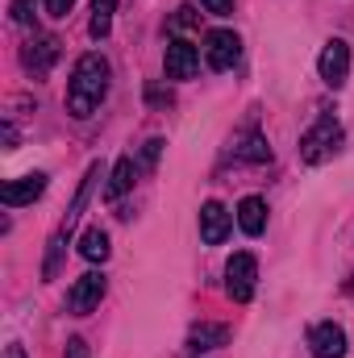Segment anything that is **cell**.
<instances>
[{
	"label": "cell",
	"mask_w": 354,
	"mask_h": 358,
	"mask_svg": "<svg viewBox=\"0 0 354 358\" xmlns=\"http://www.w3.org/2000/svg\"><path fill=\"white\" fill-rule=\"evenodd\" d=\"M104 92H108V63L100 55H84L71 71V84H67V113L92 117V108L104 100Z\"/></svg>",
	"instance_id": "6da1fadb"
},
{
	"label": "cell",
	"mask_w": 354,
	"mask_h": 358,
	"mask_svg": "<svg viewBox=\"0 0 354 358\" xmlns=\"http://www.w3.org/2000/svg\"><path fill=\"white\" fill-rule=\"evenodd\" d=\"M342 150V125L334 121V117H317V125L300 138V159L304 163H325V159H334Z\"/></svg>",
	"instance_id": "7a4b0ae2"
},
{
	"label": "cell",
	"mask_w": 354,
	"mask_h": 358,
	"mask_svg": "<svg viewBox=\"0 0 354 358\" xmlns=\"http://www.w3.org/2000/svg\"><path fill=\"white\" fill-rule=\"evenodd\" d=\"M100 176V167L92 163L88 176H84V183H80V192H76V200H71V213H67V221L59 225V234L50 238V255H46V267H42V275L46 279H55L59 275V259H63V250H67V234L76 229V221H80V213H84V204H88V192H92V179Z\"/></svg>",
	"instance_id": "3957f363"
},
{
	"label": "cell",
	"mask_w": 354,
	"mask_h": 358,
	"mask_svg": "<svg viewBox=\"0 0 354 358\" xmlns=\"http://www.w3.org/2000/svg\"><path fill=\"white\" fill-rule=\"evenodd\" d=\"M255 279H259V263H255V255H234L229 259V267H225V292L238 300V304H246L250 296H255Z\"/></svg>",
	"instance_id": "277c9868"
},
{
	"label": "cell",
	"mask_w": 354,
	"mask_h": 358,
	"mask_svg": "<svg viewBox=\"0 0 354 358\" xmlns=\"http://www.w3.org/2000/svg\"><path fill=\"white\" fill-rule=\"evenodd\" d=\"M238 55H242V42H238L234 29H213V34H204V59H208L213 71H229V67L238 63Z\"/></svg>",
	"instance_id": "5b68a950"
},
{
	"label": "cell",
	"mask_w": 354,
	"mask_h": 358,
	"mask_svg": "<svg viewBox=\"0 0 354 358\" xmlns=\"http://www.w3.org/2000/svg\"><path fill=\"white\" fill-rule=\"evenodd\" d=\"M321 80L330 84V88H342L346 84V76H351V46L342 42V38H334V42H325V50H321Z\"/></svg>",
	"instance_id": "8992f818"
},
{
	"label": "cell",
	"mask_w": 354,
	"mask_h": 358,
	"mask_svg": "<svg viewBox=\"0 0 354 358\" xmlns=\"http://www.w3.org/2000/svg\"><path fill=\"white\" fill-rule=\"evenodd\" d=\"M100 296H104V275H100V271H88V275H80V279L71 283L67 308H71L76 317H84V313H92V308L100 304Z\"/></svg>",
	"instance_id": "52a82bcc"
},
{
	"label": "cell",
	"mask_w": 354,
	"mask_h": 358,
	"mask_svg": "<svg viewBox=\"0 0 354 358\" xmlns=\"http://www.w3.org/2000/svg\"><path fill=\"white\" fill-rule=\"evenodd\" d=\"M21 63H25V71L46 76V71L59 63V38H50V34L29 38V42H25V50H21Z\"/></svg>",
	"instance_id": "ba28073f"
},
{
	"label": "cell",
	"mask_w": 354,
	"mask_h": 358,
	"mask_svg": "<svg viewBox=\"0 0 354 358\" xmlns=\"http://www.w3.org/2000/svg\"><path fill=\"white\" fill-rule=\"evenodd\" d=\"M163 67H167V80H192V76L200 71V50H196L187 38H176V42L167 46Z\"/></svg>",
	"instance_id": "9c48e42d"
},
{
	"label": "cell",
	"mask_w": 354,
	"mask_h": 358,
	"mask_svg": "<svg viewBox=\"0 0 354 358\" xmlns=\"http://www.w3.org/2000/svg\"><path fill=\"white\" fill-rule=\"evenodd\" d=\"M229 208L221 204V200H208L204 208H200V238H204V246H221L225 238H229Z\"/></svg>",
	"instance_id": "30bf717a"
},
{
	"label": "cell",
	"mask_w": 354,
	"mask_h": 358,
	"mask_svg": "<svg viewBox=\"0 0 354 358\" xmlns=\"http://www.w3.org/2000/svg\"><path fill=\"white\" fill-rule=\"evenodd\" d=\"M309 346H313V355H317V358H342V355H346V334H342V325L321 321V325H313Z\"/></svg>",
	"instance_id": "8fae6325"
},
{
	"label": "cell",
	"mask_w": 354,
	"mask_h": 358,
	"mask_svg": "<svg viewBox=\"0 0 354 358\" xmlns=\"http://www.w3.org/2000/svg\"><path fill=\"white\" fill-rule=\"evenodd\" d=\"M46 192V176H21V179H13V183H4V192H0V200L8 204V208H21V204H34L38 196Z\"/></svg>",
	"instance_id": "7c38bea8"
},
{
	"label": "cell",
	"mask_w": 354,
	"mask_h": 358,
	"mask_svg": "<svg viewBox=\"0 0 354 358\" xmlns=\"http://www.w3.org/2000/svg\"><path fill=\"white\" fill-rule=\"evenodd\" d=\"M225 342H229V325H196V329L187 334V350H192V355L217 350V346H225Z\"/></svg>",
	"instance_id": "4fadbf2b"
},
{
	"label": "cell",
	"mask_w": 354,
	"mask_h": 358,
	"mask_svg": "<svg viewBox=\"0 0 354 358\" xmlns=\"http://www.w3.org/2000/svg\"><path fill=\"white\" fill-rule=\"evenodd\" d=\"M238 225H242V234H250V238H259L267 229V204L259 196H246V200L238 204Z\"/></svg>",
	"instance_id": "5bb4252c"
},
{
	"label": "cell",
	"mask_w": 354,
	"mask_h": 358,
	"mask_svg": "<svg viewBox=\"0 0 354 358\" xmlns=\"http://www.w3.org/2000/svg\"><path fill=\"white\" fill-rule=\"evenodd\" d=\"M234 159H242V163H267L271 159V146H267L259 134H242V138H234Z\"/></svg>",
	"instance_id": "9a60e30c"
},
{
	"label": "cell",
	"mask_w": 354,
	"mask_h": 358,
	"mask_svg": "<svg viewBox=\"0 0 354 358\" xmlns=\"http://www.w3.org/2000/svg\"><path fill=\"white\" fill-rule=\"evenodd\" d=\"M129 187H134V159L125 155V159H117V167H113V176H108L104 200H121V196H125Z\"/></svg>",
	"instance_id": "2e32d148"
},
{
	"label": "cell",
	"mask_w": 354,
	"mask_h": 358,
	"mask_svg": "<svg viewBox=\"0 0 354 358\" xmlns=\"http://www.w3.org/2000/svg\"><path fill=\"white\" fill-rule=\"evenodd\" d=\"M80 255H84L88 263H104V259H108V234H104L100 225L84 229V238H80Z\"/></svg>",
	"instance_id": "e0dca14e"
},
{
	"label": "cell",
	"mask_w": 354,
	"mask_h": 358,
	"mask_svg": "<svg viewBox=\"0 0 354 358\" xmlns=\"http://www.w3.org/2000/svg\"><path fill=\"white\" fill-rule=\"evenodd\" d=\"M113 8H117V0H92V38H108V29H113Z\"/></svg>",
	"instance_id": "ac0fdd59"
},
{
	"label": "cell",
	"mask_w": 354,
	"mask_h": 358,
	"mask_svg": "<svg viewBox=\"0 0 354 358\" xmlns=\"http://www.w3.org/2000/svg\"><path fill=\"white\" fill-rule=\"evenodd\" d=\"M13 21L17 25H29L34 21V0H13Z\"/></svg>",
	"instance_id": "d6986e66"
},
{
	"label": "cell",
	"mask_w": 354,
	"mask_h": 358,
	"mask_svg": "<svg viewBox=\"0 0 354 358\" xmlns=\"http://www.w3.org/2000/svg\"><path fill=\"white\" fill-rule=\"evenodd\" d=\"M71 8H76V0H46L50 17H71Z\"/></svg>",
	"instance_id": "ffe728a7"
},
{
	"label": "cell",
	"mask_w": 354,
	"mask_h": 358,
	"mask_svg": "<svg viewBox=\"0 0 354 358\" xmlns=\"http://www.w3.org/2000/svg\"><path fill=\"white\" fill-rule=\"evenodd\" d=\"M204 4V13H213V17H225V13H234V0H200Z\"/></svg>",
	"instance_id": "44dd1931"
},
{
	"label": "cell",
	"mask_w": 354,
	"mask_h": 358,
	"mask_svg": "<svg viewBox=\"0 0 354 358\" xmlns=\"http://www.w3.org/2000/svg\"><path fill=\"white\" fill-rule=\"evenodd\" d=\"M187 25H196V8H192V4H183L176 13V29H187Z\"/></svg>",
	"instance_id": "7402d4cb"
},
{
	"label": "cell",
	"mask_w": 354,
	"mask_h": 358,
	"mask_svg": "<svg viewBox=\"0 0 354 358\" xmlns=\"http://www.w3.org/2000/svg\"><path fill=\"white\" fill-rule=\"evenodd\" d=\"M67 358H88V346H84V338H71V342H67Z\"/></svg>",
	"instance_id": "603a6c76"
},
{
	"label": "cell",
	"mask_w": 354,
	"mask_h": 358,
	"mask_svg": "<svg viewBox=\"0 0 354 358\" xmlns=\"http://www.w3.org/2000/svg\"><path fill=\"white\" fill-rule=\"evenodd\" d=\"M146 100H150V104H171V92H159V88H146Z\"/></svg>",
	"instance_id": "cb8c5ba5"
},
{
	"label": "cell",
	"mask_w": 354,
	"mask_h": 358,
	"mask_svg": "<svg viewBox=\"0 0 354 358\" xmlns=\"http://www.w3.org/2000/svg\"><path fill=\"white\" fill-rule=\"evenodd\" d=\"M159 150H163V142H159V138H155V142H146V155H142V159H146V167L159 159Z\"/></svg>",
	"instance_id": "d4e9b609"
},
{
	"label": "cell",
	"mask_w": 354,
	"mask_h": 358,
	"mask_svg": "<svg viewBox=\"0 0 354 358\" xmlns=\"http://www.w3.org/2000/svg\"><path fill=\"white\" fill-rule=\"evenodd\" d=\"M4 358H25V346H17V342H13V346L4 350Z\"/></svg>",
	"instance_id": "484cf974"
}]
</instances>
